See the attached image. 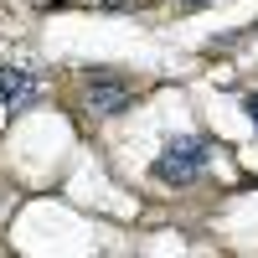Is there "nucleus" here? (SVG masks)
<instances>
[{"label":"nucleus","instance_id":"2","mask_svg":"<svg viewBox=\"0 0 258 258\" xmlns=\"http://www.w3.org/2000/svg\"><path fill=\"white\" fill-rule=\"evenodd\" d=\"M129 98H135V88L119 78V73H93L88 83H83V103H88V114H124Z\"/></svg>","mask_w":258,"mask_h":258},{"label":"nucleus","instance_id":"4","mask_svg":"<svg viewBox=\"0 0 258 258\" xmlns=\"http://www.w3.org/2000/svg\"><path fill=\"white\" fill-rule=\"evenodd\" d=\"M243 109H248V119L258 124V93H248V98H243Z\"/></svg>","mask_w":258,"mask_h":258},{"label":"nucleus","instance_id":"1","mask_svg":"<svg viewBox=\"0 0 258 258\" xmlns=\"http://www.w3.org/2000/svg\"><path fill=\"white\" fill-rule=\"evenodd\" d=\"M207 160H212V145L202 140V135H176V140H165V150L155 155V181H165V186H191L207 170Z\"/></svg>","mask_w":258,"mask_h":258},{"label":"nucleus","instance_id":"3","mask_svg":"<svg viewBox=\"0 0 258 258\" xmlns=\"http://www.w3.org/2000/svg\"><path fill=\"white\" fill-rule=\"evenodd\" d=\"M0 98H6V109H31V103L41 98V83H36V73L0 68Z\"/></svg>","mask_w":258,"mask_h":258},{"label":"nucleus","instance_id":"5","mask_svg":"<svg viewBox=\"0 0 258 258\" xmlns=\"http://www.w3.org/2000/svg\"><path fill=\"white\" fill-rule=\"evenodd\" d=\"M181 11H202V6H212V0H176Z\"/></svg>","mask_w":258,"mask_h":258}]
</instances>
